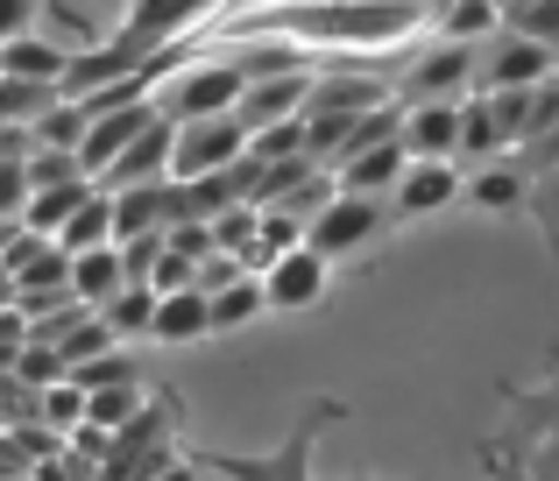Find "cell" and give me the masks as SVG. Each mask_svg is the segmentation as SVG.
<instances>
[{
  "label": "cell",
  "instance_id": "19",
  "mask_svg": "<svg viewBox=\"0 0 559 481\" xmlns=\"http://www.w3.org/2000/svg\"><path fill=\"white\" fill-rule=\"evenodd\" d=\"M156 304H164V290H156L150 276H128L99 312H107V326L121 333V347H128V340H142V333H156Z\"/></svg>",
  "mask_w": 559,
  "mask_h": 481
},
{
  "label": "cell",
  "instance_id": "36",
  "mask_svg": "<svg viewBox=\"0 0 559 481\" xmlns=\"http://www.w3.org/2000/svg\"><path fill=\"white\" fill-rule=\"evenodd\" d=\"M164 248H170V227H164V235H135V241H121V255H128V276H150Z\"/></svg>",
  "mask_w": 559,
  "mask_h": 481
},
{
  "label": "cell",
  "instance_id": "3",
  "mask_svg": "<svg viewBox=\"0 0 559 481\" xmlns=\"http://www.w3.org/2000/svg\"><path fill=\"white\" fill-rule=\"evenodd\" d=\"M170 418H185L178 397H156L114 432V460L107 474H156V468H178V440H170Z\"/></svg>",
  "mask_w": 559,
  "mask_h": 481
},
{
  "label": "cell",
  "instance_id": "7",
  "mask_svg": "<svg viewBox=\"0 0 559 481\" xmlns=\"http://www.w3.org/2000/svg\"><path fill=\"white\" fill-rule=\"evenodd\" d=\"M312 79L319 71H262V79H248V93H241V121L248 128H276V121H290V113H305V99H312Z\"/></svg>",
  "mask_w": 559,
  "mask_h": 481
},
{
  "label": "cell",
  "instance_id": "9",
  "mask_svg": "<svg viewBox=\"0 0 559 481\" xmlns=\"http://www.w3.org/2000/svg\"><path fill=\"white\" fill-rule=\"evenodd\" d=\"M170 149H178V121L164 113V121H150V128H142V135L128 142L121 156H114V164H107V178H99V184H107V192H121V184L170 178Z\"/></svg>",
  "mask_w": 559,
  "mask_h": 481
},
{
  "label": "cell",
  "instance_id": "4",
  "mask_svg": "<svg viewBox=\"0 0 559 481\" xmlns=\"http://www.w3.org/2000/svg\"><path fill=\"white\" fill-rule=\"evenodd\" d=\"M326 276H333V255L312 241L284 248V255L262 269V284H270V312H312L319 298H326Z\"/></svg>",
  "mask_w": 559,
  "mask_h": 481
},
{
  "label": "cell",
  "instance_id": "31",
  "mask_svg": "<svg viewBox=\"0 0 559 481\" xmlns=\"http://www.w3.org/2000/svg\"><path fill=\"white\" fill-rule=\"evenodd\" d=\"M503 28H524V36H538V43H552V50H559V0H518Z\"/></svg>",
  "mask_w": 559,
  "mask_h": 481
},
{
  "label": "cell",
  "instance_id": "25",
  "mask_svg": "<svg viewBox=\"0 0 559 481\" xmlns=\"http://www.w3.org/2000/svg\"><path fill=\"white\" fill-rule=\"evenodd\" d=\"M467 199H475V206H489V213H510V206H524V199H532V170H481L475 184H467Z\"/></svg>",
  "mask_w": 559,
  "mask_h": 481
},
{
  "label": "cell",
  "instance_id": "13",
  "mask_svg": "<svg viewBox=\"0 0 559 481\" xmlns=\"http://www.w3.org/2000/svg\"><path fill=\"white\" fill-rule=\"evenodd\" d=\"M164 227H170V178H150V184H121V192H114V241L164 235Z\"/></svg>",
  "mask_w": 559,
  "mask_h": 481
},
{
  "label": "cell",
  "instance_id": "26",
  "mask_svg": "<svg viewBox=\"0 0 559 481\" xmlns=\"http://www.w3.org/2000/svg\"><path fill=\"white\" fill-rule=\"evenodd\" d=\"M64 375H71V361H64L57 340H28L22 354H14V383L22 389H50V383H64Z\"/></svg>",
  "mask_w": 559,
  "mask_h": 481
},
{
  "label": "cell",
  "instance_id": "28",
  "mask_svg": "<svg viewBox=\"0 0 559 481\" xmlns=\"http://www.w3.org/2000/svg\"><path fill=\"white\" fill-rule=\"evenodd\" d=\"M524 206H532L538 235H546V248H552V269H559V164H546L532 178V199H524Z\"/></svg>",
  "mask_w": 559,
  "mask_h": 481
},
{
  "label": "cell",
  "instance_id": "6",
  "mask_svg": "<svg viewBox=\"0 0 559 481\" xmlns=\"http://www.w3.org/2000/svg\"><path fill=\"white\" fill-rule=\"evenodd\" d=\"M376 227H382V206H376V192H347V184H341V199L312 213L305 241H312V248H326V255H347V248H361V241L376 235Z\"/></svg>",
  "mask_w": 559,
  "mask_h": 481
},
{
  "label": "cell",
  "instance_id": "11",
  "mask_svg": "<svg viewBox=\"0 0 559 481\" xmlns=\"http://www.w3.org/2000/svg\"><path fill=\"white\" fill-rule=\"evenodd\" d=\"M390 99L382 79H347V71H319L312 99H305V121H347V113H369Z\"/></svg>",
  "mask_w": 559,
  "mask_h": 481
},
{
  "label": "cell",
  "instance_id": "20",
  "mask_svg": "<svg viewBox=\"0 0 559 481\" xmlns=\"http://www.w3.org/2000/svg\"><path fill=\"white\" fill-rule=\"evenodd\" d=\"M99 192V178H64V184H43V192H28L22 220L36 227V235H64V220L85 206V199Z\"/></svg>",
  "mask_w": 559,
  "mask_h": 481
},
{
  "label": "cell",
  "instance_id": "15",
  "mask_svg": "<svg viewBox=\"0 0 559 481\" xmlns=\"http://www.w3.org/2000/svg\"><path fill=\"white\" fill-rule=\"evenodd\" d=\"M461 79H475V43L447 36L432 57H418V71H411V93H418V99H447V93H461Z\"/></svg>",
  "mask_w": 559,
  "mask_h": 481
},
{
  "label": "cell",
  "instance_id": "32",
  "mask_svg": "<svg viewBox=\"0 0 559 481\" xmlns=\"http://www.w3.org/2000/svg\"><path fill=\"white\" fill-rule=\"evenodd\" d=\"M28 156H0V220H22V206H28Z\"/></svg>",
  "mask_w": 559,
  "mask_h": 481
},
{
  "label": "cell",
  "instance_id": "29",
  "mask_svg": "<svg viewBox=\"0 0 559 481\" xmlns=\"http://www.w3.org/2000/svg\"><path fill=\"white\" fill-rule=\"evenodd\" d=\"M135 411H142V383H135V375H128V383H107V389H93V425L121 432Z\"/></svg>",
  "mask_w": 559,
  "mask_h": 481
},
{
  "label": "cell",
  "instance_id": "2",
  "mask_svg": "<svg viewBox=\"0 0 559 481\" xmlns=\"http://www.w3.org/2000/svg\"><path fill=\"white\" fill-rule=\"evenodd\" d=\"M255 149V128L241 113H205V121H178V149H170V178H205L227 170Z\"/></svg>",
  "mask_w": 559,
  "mask_h": 481
},
{
  "label": "cell",
  "instance_id": "34",
  "mask_svg": "<svg viewBox=\"0 0 559 481\" xmlns=\"http://www.w3.org/2000/svg\"><path fill=\"white\" fill-rule=\"evenodd\" d=\"M150 284L156 290H185V284H199V262H191L185 248H164V255H156V269H150Z\"/></svg>",
  "mask_w": 559,
  "mask_h": 481
},
{
  "label": "cell",
  "instance_id": "22",
  "mask_svg": "<svg viewBox=\"0 0 559 481\" xmlns=\"http://www.w3.org/2000/svg\"><path fill=\"white\" fill-rule=\"evenodd\" d=\"M50 290H71V248L64 241H43L36 255L14 269V298H50Z\"/></svg>",
  "mask_w": 559,
  "mask_h": 481
},
{
  "label": "cell",
  "instance_id": "5",
  "mask_svg": "<svg viewBox=\"0 0 559 481\" xmlns=\"http://www.w3.org/2000/svg\"><path fill=\"white\" fill-rule=\"evenodd\" d=\"M150 121H164V99H128V107H114V113H93V128H85V142H79V164H85V178H107V164L128 149V142L142 135Z\"/></svg>",
  "mask_w": 559,
  "mask_h": 481
},
{
  "label": "cell",
  "instance_id": "38",
  "mask_svg": "<svg viewBox=\"0 0 559 481\" xmlns=\"http://www.w3.org/2000/svg\"><path fill=\"white\" fill-rule=\"evenodd\" d=\"M0 432H8V425H0Z\"/></svg>",
  "mask_w": 559,
  "mask_h": 481
},
{
  "label": "cell",
  "instance_id": "30",
  "mask_svg": "<svg viewBox=\"0 0 559 481\" xmlns=\"http://www.w3.org/2000/svg\"><path fill=\"white\" fill-rule=\"evenodd\" d=\"M64 178H85L79 149H57V142H36V156H28V184H64Z\"/></svg>",
  "mask_w": 559,
  "mask_h": 481
},
{
  "label": "cell",
  "instance_id": "10",
  "mask_svg": "<svg viewBox=\"0 0 559 481\" xmlns=\"http://www.w3.org/2000/svg\"><path fill=\"white\" fill-rule=\"evenodd\" d=\"M559 71V50L538 36H524V28H503V43L489 50V64H481V85H538Z\"/></svg>",
  "mask_w": 559,
  "mask_h": 481
},
{
  "label": "cell",
  "instance_id": "23",
  "mask_svg": "<svg viewBox=\"0 0 559 481\" xmlns=\"http://www.w3.org/2000/svg\"><path fill=\"white\" fill-rule=\"evenodd\" d=\"M496 149H518V142H510V128L496 121V99L489 93L461 99V156H496Z\"/></svg>",
  "mask_w": 559,
  "mask_h": 481
},
{
  "label": "cell",
  "instance_id": "18",
  "mask_svg": "<svg viewBox=\"0 0 559 481\" xmlns=\"http://www.w3.org/2000/svg\"><path fill=\"white\" fill-rule=\"evenodd\" d=\"M411 170V149H404V135H390V142H376V149H361V156H347L341 164V184L347 192H396V178Z\"/></svg>",
  "mask_w": 559,
  "mask_h": 481
},
{
  "label": "cell",
  "instance_id": "33",
  "mask_svg": "<svg viewBox=\"0 0 559 481\" xmlns=\"http://www.w3.org/2000/svg\"><path fill=\"white\" fill-rule=\"evenodd\" d=\"M71 375H79V383H85V389H107V383H128V375H135V361H128V354H121V347H107V354H93V361H79V369H71Z\"/></svg>",
  "mask_w": 559,
  "mask_h": 481
},
{
  "label": "cell",
  "instance_id": "24",
  "mask_svg": "<svg viewBox=\"0 0 559 481\" xmlns=\"http://www.w3.org/2000/svg\"><path fill=\"white\" fill-rule=\"evenodd\" d=\"M57 241H64L71 255H79V248H99V241H114V192H107V184H99V192L85 199L79 213H71V220H64V235H57Z\"/></svg>",
  "mask_w": 559,
  "mask_h": 481
},
{
  "label": "cell",
  "instance_id": "8",
  "mask_svg": "<svg viewBox=\"0 0 559 481\" xmlns=\"http://www.w3.org/2000/svg\"><path fill=\"white\" fill-rule=\"evenodd\" d=\"M467 184H461V170H453V156H411V170L396 178V213L404 220H425V213H439V206H453Z\"/></svg>",
  "mask_w": 559,
  "mask_h": 481
},
{
  "label": "cell",
  "instance_id": "27",
  "mask_svg": "<svg viewBox=\"0 0 559 481\" xmlns=\"http://www.w3.org/2000/svg\"><path fill=\"white\" fill-rule=\"evenodd\" d=\"M496 22H510V8H503V0H453V8L439 14V28H447V36H461V43L489 36Z\"/></svg>",
  "mask_w": 559,
  "mask_h": 481
},
{
  "label": "cell",
  "instance_id": "12",
  "mask_svg": "<svg viewBox=\"0 0 559 481\" xmlns=\"http://www.w3.org/2000/svg\"><path fill=\"white\" fill-rule=\"evenodd\" d=\"M404 149L411 156H461V99H418L404 113Z\"/></svg>",
  "mask_w": 559,
  "mask_h": 481
},
{
  "label": "cell",
  "instance_id": "37",
  "mask_svg": "<svg viewBox=\"0 0 559 481\" xmlns=\"http://www.w3.org/2000/svg\"><path fill=\"white\" fill-rule=\"evenodd\" d=\"M28 22H36V0H0V43L28 36Z\"/></svg>",
  "mask_w": 559,
  "mask_h": 481
},
{
  "label": "cell",
  "instance_id": "17",
  "mask_svg": "<svg viewBox=\"0 0 559 481\" xmlns=\"http://www.w3.org/2000/svg\"><path fill=\"white\" fill-rule=\"evenodd\" d=\"M121 284H128L121 241H99V248H79V255H71V290H79L85 304H107Z\"/></svg>",
  "mask_w": 559,
  "mask_h": 481
},
{
  "label": "cell",
  "instance_id": "14",
  "mask_svg": "<svg viewBox=\"0 0 559 481\" xmlns=\"http://www.w3.org/2000/svg\"><path fill=\"white\" fill-rule=\"evenodd\" d=\"M205 333H213V290H199V284L164 290V304H156V333H150V340L185 347V340H205Z\"/></svg>",
  "mask_w": 559,
  "mask_h": 481
},
{
  "label": "cell",
  "instance_id": "1",
  "mask_svg": "<svg viewBox=\"0 0 559 481\" xmlns=\"http://www.w3.org/2000/svg\"><path fill=\"white\" fill-rule=\"evenodd\" d=\"M248 93V64L241 57H205V64H185L178 79H164V113L170 121H205V113H234Z\"/></svg>",
  "mask_w": 559,
  "mask_h": 481
},
{
  "label": "cell",
  "instance_id": "21",
  "mask_svg": "<svg viewBox=\"0 0 559 481\" xmlns=\"http://www.w3.org/2000/svg\"><path fill=\"white\" fill-rule=\"evenodd\" d=\"M262 312H270V284H262V269H248V276H234L227 290H213V333L255 326Z\"/></svg>",
  "mask_w": 559,
  "mask_h": 481
},
{
  "label": "cell",
  "instance_id": "35",
  "mask_svg": "<svg viewBox=\"0 0 559 481\" xmlns=\"http://www.w3.org/2000/svg\"><path fill=\"white\" fill-rule=\"evenodd\" d=\"M170 248H185L191 262H205L219 248V235H213V220H170Z\"/></svg>",
  "mask_w": 559,
  "mask_h": 481
},
{
  "label": "cell",
  "instance_id": "16",
  "mask_svg": "<svg viewBox=\"0 0 559 481\" xmlns=\"http://www.w3.org/2000/svg\"><path fill=\"white\" fill-rule=\"evenodd\" d=\"M71 57H79L71 43H43L36 28L14 36V43H0V71H8V79H50V85H64Z\"/></svg>",
  "mask_w": 559,
  "mask_h": 481
}]
</instances>
